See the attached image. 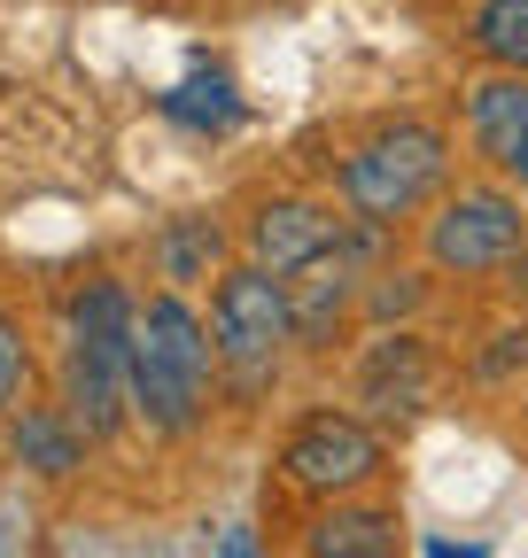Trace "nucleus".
<instances>
[{"instance_id": "1", "label": "nucleus", "mask_w": 528, "mask_h": 558, "mask_svg": "<svg viewBox=\"0 0 528 558\" xmlns=\"http://www.w3.org/2000/svg\"><path fill=\"white\" fill-rule=\"evenodd\" d=\"M211 396H218L211 318L179 288H148L141 341H132V427H148L156 442H187L211 418Z\"/></svg>"}, {"instance_id": "2", "label": "nucleus", "mask_w": 528, "mask_h": 558, "mask_svg": "<svg viewBox=\"0 0 528 558\" xmlns=\"http://www.w3.org/2000/svg\"><path fill=\"white\" fill-rule=\"evenodd\" d=\"M458 186V140L428 117H381L335 163V202L365 226H412Z\"/></svg>"}, {"instance_id": "3", "label": "nucleus", "mask_w": 528, "mask_h": 558, "mask_svg": "<svg viewBox=\"0 0 528 558\" xmlns=\"http://www.w3.org/2000/svg\"><path fill=\"white\" fill-rule=\"evenodd\" d=\"M203 318H211V341H218V388H233V403H264V388H280V365L296 349V288L280 271L233 256L211 279Z\"/></svg>"}, {"instance_id": "4", "label": "nucleus", "mask_w": 528, "mask_h": 558, "mask_svg": "<svg viewBox=\"0 0 528 558\" xmlns=\"http://www.w3.org/2000/svg\"><path fill=\"white\" fill-rule=\"evenodd\" d=\"M528 248V202L513 179H458L420 218V264L435 279H505V264Z\"/></svg>"}, {"instance_id": "5", "label": "nucleus", "mask_w": 528, "mask_h": 558, "mask_svg": "<svg viewBox=\"0 0 528 558\" xmlns=\"http://www.w3.org/2000/svg\"><path fill=\"white\" fill-rule=\"evenodd\" d=\"M280 481L311 505H335V497H365V488L388 473V435L373 427L365 411L343 403H311L296 427L280 435Z\"/></svg>"}, {"instance_id": "6", "label": "nucleus", "mask_w": 528, "mask_h": 558, "mask_svg": "<svg viewBox=\"0 0 528 558\" xmlns=\"http://www.w3.org/2000/svg\"><path fill=\"white\" fill-rule=\"evenodd\" d=\"M443 388V349L420 326H381L365 333L358 365H350V396L365 403L373 427H412Z\"/></svg>"}, {"instance_id": "7", "label": "nucleus", "mask_w": 528, "mask_h": 558, "mask_svg": "<svg viewBox=\"0 0 528 558\" xmlns=\"http://www.w3.org/2000/svg\"><path fill=\"white\" fill-rule=\"evenodd\" d=\"M343 226H350V209L280 186V194H256V202H249V218H241V256L264 264V271H280V279H303V271H319L326 256L343 248Z\"/></svg>"}, {"instance_id": "8", "label": "nucleus", "mask_w": 528, "mask_h": 558, "mask_svg": "<svg viewBox=\"0 0 528 558\" xmlns=\"http://www.w3.org/2000/svg\"><path fill=\"white\" fill-rule=\"evenodd\" d=\"M458 140H467V156L505 179L528 148V78L520 70H482V78L458 86Z\"/></svg>"}, {"instance_id": "9", "label": "nucleus", "mask_w": 528, "mask_h": 558, "mask_svg": "<svg viewBox=\"0 0 528 558\" xmlns=\"http://www.w3.org/2000/svg\"><path fill=\"white\" fill-rule=\"evenodd\" d=\"M55 403L86 427V442H117L132 427V380H124V365H109L101 349H86V341H62L55 349Z\"/></svg>"}, {"instance_id": "10", "label": "nucleus", "mask_w": 528, "mask_h": 558, "mask_svg": "<svg viewBox=\"0 0 528 558\" xmlns=\"http://www.w3.org/2000/svg\"><path fill=\"white\" fill-rule=\"evenodd\" d=\"M303 558H405V512L373 497H335L303 520Z\"/></svg>"}, {"instance_id": "11", "label": "nucleus", "mask_w": 528, "mask_h": 558, "mask_svg": "<svg viewBox=\"0 0 528 558\" xmlns=\"http://www.w3.org/2000/svg\"><path fill=\"white\" fill-rule=\"evenodd\" d=\"M62 341H86V349H101L109 365H124V380H132V341H141V295L124 288V279H86V288H71L62 295Z\"/></svg>"}, {"instance_id": "12", "label": "nucleus", "mask_w": 528, "mask_h": 558, "mask_svg": "<svg viewBox=\"0 0 528 558\" xmlns=\"http://www.w3.org/2000/svg\"><path fill=\"white\" fill-rule=\"evenodd\" d=\"M241 241L211 218V209H179V218H164L156 233H148V271L164 279V288H203V279H218L226 271V256H233Z\"/></svg>"}, {"instance_id": "13", "label": "nucleus", "mask_w": 528, "mask_h": 558, "mask_svg": "<svg viewBox=\"0 0 528 558\" xmlns=\"http://www.w3.org/2000/svg\"><path fill=\"white\" fill-rule=\"evenodd\" d=\"M296 288V349H335L343 333H358V295H365V271L326 256L319 271L288 279Z\"/></svg>"}, {"instance_id": "14", "label": "nucleus", "mask_w": 528, "mask_h": 558, "mask_svg": "<svg viewBox=\"0 0 528 558\" xmlns=\"http://www.w3.org/2000/svg\"><path fill=\"white\" fill-rule=\"evenodd\" d=\"M86 427L62 403H16L9 411V458L16 465H32L39 481H71L79 465H86Z\"/></svg>"}, {"instance_id": "15", "label": "nucleus", "mask_w": 528, "mask_h": 558, "mask_svg": "<svg viewBox=\"0 0 528 558\" xmlns=\"http://www.w3.org/2000/svg\"><path fill=\"white\" fill-rule=\"evenodd\" d=\"M467 47L482 54V70H520L528 78V0H475Z\"/></svg>"}, {"instance_id": "16", "label": "nucleus", "mask_w": 528, "mask_h": 558, "mask_svg": "<svg viewBox=\"0 0 528 558\" xmlns=\"http://www.w3.org/2000/svg\"><path fill=\"white\" fill-rule=\"evenodd\" d=\"M428 303H435V271H428V264H420V271H388V264H381V271L365 279V295H358V326H373V333H381V326H412Z\"/></svg>"}, {"instance_id": "17", "label": "nucleus", "mask_w": 528, "mask_h": 558, "mask_svg": "<svg viewBox=\"0 0 528 558\" xmlns=\"http://www.w3.org/2000/svg\"><path fill=\"white\" fill-rule=\"evenodd\" d=\"M164 117L187 124V132H233V124H241V94H233L226 70H194L187 86L164 94Z\"/></svg>"}, {"instance_id": "18", "label": "nucleus", "mask_w": 528, "mask_h": 558, "mask_svg": "<svg viewBox=\"0 0 528 558\" xmlns=\"http://www.w3.org/2000/svg\"><path fill=\"white\" fill-rule=\"evenodd\" d=\"M467 373H475L482 388H520V373H528V318L490 326V333L467 349Z\"/></svg>"}, {"instance_id": "19", "label": "nucleus", "mask_w": 528, "mask_h": 558, "mask_svg": "<svg viewBox=\"0 0 528 558\" xmlns=\"http://www.w3.org/2000/svg\"><path fill=\"white\" fill-rule=\"evenodd\" d=\"M24 388H32V341H24V326L9 311H0V418L24 403Z\"/></svg>"}, {"instance_id": "20", "label": "nucleus", "mask_w": 528, "mask_h": 558, "mask_svg": "<svg viewBox=\"0 0 528 558\" xmlns=\"http://www.w3.org/2000/svg\"><path fill=\"white\" fill-rule=\"evenodd\" d=\"M211 558H256V535H249V527H218Z\"/></svg>"}, {"instance_id": "21", "label": "nucleus", "mask_w": 528, "mask_h": 558, "mask_svg": "<svg viewBox=\"0 0 528 558\" xmlns=\"http://www.w3.org/2000/svg\"><path fill=\"white\" fill-rule=\"evenodd\" d=\"M505 288H513V295H528V248H520V256L505 264Z\"/></svg>"}, {"instance_id": "22", "label": "nucleus", "mask_w": 528, "mask_h": 558, "mask_svg": "<svg viewBox=\"0 0 528 558\" xmlns=\"http://www.w3.org/2000/svg\"><path fill=\"white\" fill-rule=\"evenodd\" d=\"M505 179H513V194H520V202H528V148H520V163H513V171H505Z\"/></svg>"}, {"instance_id": "23", "label": "nucleus", "mask_w": 528, "mask_h": 558, "mask_svg": "<svg viewBox=\"0 0 528 558\" xmlns=\"http://www.w3.org/2000/svg\"><path fill=\"white\" fill-rule=\"evenodd\" d=\"M428 558H482V550H451V543H428Z\"/></svg>"}, {"instance_id": "24", "label": "nucleus", "mask_w": 528, "mask_h": 558, "mask_svg": "<svg viewBox=\"0 0 528 558\" xmlns=\"http://www.w3.org/2000/svg\"><path fill=\"white\" fill-rule=\"evenodd\" d=\"M520 411H528V388H520Z\"/></svg>"}]
</instances>
